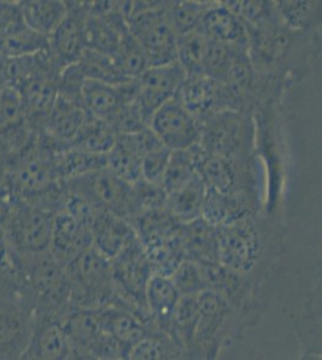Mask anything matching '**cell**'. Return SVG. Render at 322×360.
<instances>
[{
	"mask_svg": "<svg viewBox=\"0 0 322 360\" xmlns=\"http://www.w3.org/2000/svg\"><path fill=\"white\" fill-rule=\"evenodd\" d=\"M172 152L163 144L153 148L142 158V179L161 186Z\"/></svg>",
	"mask_w": 322,
	"mask_h": 360,
	"instance_id": "cell-42",
	"label": "cell"
},
{
	"mask_svg": "<svg viewBox=\"0 0 322 360\" xmlns=\"http://www.w3.org/2000/svg\"><path fill=\"white\" fill-rule=\"evenodd\" d=\"M66 269L73 288V309H100L117 300L111 261L94 246Z\"/></svg>",
	"mask_w": 322,
	"mask_h": 360,
	"instance_id": "cell-5",
	"label": "cell"
},
{
	"mask_svg": "<svg viewBox=\"0 0 322 360\" xmlns=\"http://www.w3.org/2000/svg\"><path fill=\"white\" fill-rule=\"evenodd\" d=\"M111 266L117 292L116 303L132 311V307H137L148 312L144 292L154 271L139 237L111 261Z\"/></svg>",
	"mask_w": 322,
	"mask_h": 360,
	"instance_id": "cell-8",
	"label": "cell"
},
{
	"mask_svg": "<svg viewBox=\"0 0 322 360\" xmlns=\"http://www.w3.org/2000/svg\"><path fill=\"white\" fill-rule=\"evenodd\" d=\"M68 13L49 37V53L58 69L74 65L87 49V8L85 1H66Z\"/></svg>",
	"mask_w": 322,
	"mask_h": 360,
	"instance_id": "cell-13",
	"label": "cell"
},
{
	"mask_svg": "<svg viewBox=\"0 0 322 360\" xmlns=\"http://www.w3.org/2000/svg\"><path fill=\"white\" fill-rule=\"evenodd\" d=\"M200 266L204 285L221 295L231 307H241L248 297L247 275L228 269L219 262H196Z\"/></svg>",
	"mask_w": 322,
	"mask_h": 360,
	"instance_id": "cell-27",
	"label": "cell"
},
{
	"mask_svg": "<svg viewBox=\"0 0 322 360\" xmlns=\"http://www.w3.org/2000/svg\"><path fill=\"white\" fill-rule=\"evenodd\" d=\"M197 176L195 168V158L192 147L187 150L172 152L166 172L163 176L161 188L168 193H173L177 188H182Z\"/></svg>",
	"mask_w": 322,
	"mask_h": 360,
	"instance_id": "cell-40",
	"label": "cell"
},
{
	"mask_svg": "<svg viewBox=\"0 0 322 360\" xmlns=\"http://www.w3.org/2000/svg\"><path fill=\"white\" fill-rule=\"evenodd\" d=\"M93 246L112 261L137 238L135 229L124 217L101 210L92 226Z\"/></svg>",
	"mask_w": 322,
	"mask_h": 360,
	"instance_id": "cell-24",
	"label": "cell"
},
{
	"mask_svg": "<svg viewBox=\"0 0 322 360\" xmlns=\"http://www.w3.org/2000/svg\"><path fill=\"white\" fill-rule=\"evenodd\" d=\"M71 193L100 210L110 212L130 222L135 217L134 185L120 179L107 167L66 183Z\"/></svg>",
	"mask_w": 322,
	"mask_h": 360,
	"instance_id": "cell-7",
	"label": "cell"
},
{
	"mask_svg": "<svg viewBox=\"0 0 322 360\" xmlns=\"http://www.w3.org/2000/svg\"><path fill=\"white\" fill-rule=\"evenodd\" d=\"M128 25L151 66L178 62V35L168 15V1H125Z\"/></svg>",
	"mask_w": 322,
	"mask_h": 360,
	"instance_id": "cell-3",
	"label": "cell"
},
{
	"mask_svg": "<svg viewBox=\"0 0 322 360\" xmlns=\"http://www.w3.org/2000/svg\"><path fill=\"white\" fill-rule=\"evenodd\" d=\"M23 21L20 1L0 0V40L10 29Z\"/></svg>",
	"mask_w": 322,
	"mask_h": 360,
	"instance_id": "cell-45",
	"label": "cell"
},
{
	"mask_svg": "<svg viewBox=\"0 0 322 360\" xmlns=\"http://www.w3.org/2000/svg\"><path fill=\"white\" fill-rule=\"evenodd\" d=\"M180 243L187 259L194 262H218L216 229L202 217L180 225Z\"/></svg>",
	"mask_w": 322,
	"mask_h": 360,
	"instance_id": "cell-28",
	"label": "cell"
},
{
	"mask_svg": "<svg viewBox=\"0 0 322 360\" xmlns=\"http://www.w3.org/2000/svg\"><path fill=\"white\" fill-rule=\"evenodd\" d=\"M151 129L128 135H119L113 147L106 154V167L129 184L142 179V158L153 148L160 146Z\"/></svg>",
	"mask_w": 322,
	"mask_h": 360,
	"instance_id": "cell-15",
	"label": "cell"
},
{
	"mask_svg": "<svg viewBox=\"0 0 322 360\" xmlns=\"http://www.w3.org/2000/svg\"><path fill=\"white\" fill-rule=\"evenodd\" d=\"M102 328L125 351L148 335L144 319L122 304L113 303L98 309Z\"/></svg>",
	"mask_w": 322,
	"mask_h": 360,
	"instance_id": "cell-25",
	"label": "cell"
},
{
	"mask_svg": "<svg viewBox=\"0 0 322 360\" xmlns=\"http://www.w3.org/2000/svg\"><path fill=\"white\" fill-rule=\"evenodd\" d=\"M321 329H322V315H321Z\"/></svg>",
	"mask_w": 322,
	"mask_h": 360,
	"instance_id": "cell-47",
	"label": "cell"
},
{
	"mask_svg": "<svg viewBox=\"0 0 322 360\" xmlns=\"http://www.w3.org/2000/svg\"><path fill=\"white\" fill-rule=\"evenodd\" d=\"M86 78L78 68V63L68 66L61 71L58 77V93L61 98H66L74 103H82V93L86 84Z\"/></svg>",
	"mask_w": 322,
	"mask_h": 360,
	"instance_id": "cell-43",
	"label": "cell"
},
{
	"mask_svg": "<svg viewBox=\"0 0 322 360\" xmlns=\"http://www.w3.org/2000/svg\"><path fill=\"white\" fill-rule=\"evenodd\" d=\"M4 360H25L22 356H17V358H8V359H4Z\"/></svg>",
	"mask_w": 322,
	"mask_h": 360,
	"instance_id": "cell-46",
	"label": "cell"
},
{
	"mask_svg": "<svg viewBox=\"0 0 322 360\" xmlns=\"http://www.w3.org/2000/svg\"><path fill=\"white\" fill-rule=\"evenodd\" d=\"M201 147L206 152L238 159L248 143V125L240 111L225 110L201 122Z\"/></svg>",
	"mask_w": 322,
	"mask_h": 360,
	"instance_id": "cell-12",
	"label": "cell"
},
{
	"mask_svg": "<svg viewBox=\"0 0 322 360\" xmlns=\"http://www.w3.org/2000/svg\"><path fill=\"white\" fill-rule=\"evenodd\" d=\"M78 65L87 81L109 84H120L128 81L119 72L114 64L113 58L93 49H86V52L82 54L81 59L78 60Z\"/></svg>",
	"mask_w": 322,
	"mask_h": 360,
	"instance_id": "cell-37",
	"label": "cell"
},
{
	"mask_svg": "<svg viewBox=\"0 0 322 360\" xmlns=\"http://www.w3.org/2000/svg\"><path fill=\"white\" fill-rule=\"evenodd\" d=\"M195 168L207 188L216 193L231 195L241 193L238 190V165L237 159L206 152L201 144L192 147Z\"/></svg>",
	"mask_w": 322,
	"mask_h": 360,
	"instance_id": "cell-21",
	"label": "cell"
},
{
	"mask_svg": "<svg viewBox=\"0 0 322 360\" xmlns=\"http://www.w3.org/2000/svg\"><path fill=\"white\" fill-rule=\"evenodd\" d=\"M49 37L37 33L20 21L0 40V57H30L49 51Z\"/></svg>",
	"mask_w": 322,
	"mask_h": 360,
	"instance_id": "cell-31",
	"label": "cell"
},
{
	"mask_svg": "<svg viewBox=\"0 0 322 360\" xmlns=\"http://www.w3.org/2000/svg\"><path fill=\"white\" fill-rule=\"evenodd\" d=\"M185 77L187 72L183 66L175 62L151 66L139 78V94L132 105L148 127L158 110L175 98Z\"/></svg>",
	"mask_w": 322,
	"mask_h": 360,
	"instance_id": "cell-10",
	"label": "cell"
},
{
	"mask_svg": "<svg viewBox=\"0 0 322 360\" xmlns=\"http://www.w3.org/2000/svg\"><path fill=\"white\" fill-rule=\"evenodd\" d=\"M209 39L199 29L178 37V63L187 75H204V64Z\"/></svg>",
	"mask_w": 322,
	"mask_h": 360,
	"instance_id": "cell-38",
	"label": "cell"
},
{
	"mask_svg": "<svg viewBox=\"0 0 322 360\" xmlns=\"http://www.w3.org/2000/svg\"><path fill=\"white\" fill-rule=\"evenodd\" d=\"M20 285V271L0 229V291Z\"/></svg>",
	"mask_w": 322,
	"mask_h": 360,
	"instance_id": "cell-44",
	"label": "cell"
},
{
	"mask_svg": "<svg viewBox=\"0 0 322 360\" xmlns=\"http://www.w3.org/2000/svg\"><path fill=\"white\" fill-rule=\"evenodd\" d=\"M149 129L171 152L187 150L201 142L200 120L175 98L158 110Z\"/></svg>",
	"mask_w": 322,
	"mask_h": 360,
	"instance_id": "cell-11",
	"label": "cell"
},
{
	"mask_svg": "<svg viewBox=\"0 0 322 360\" xmlns=\"http://www.w3.org/2000/svg\"><path fill=\"white\" fill-rule=\"evenodd\" d=\"M57 150L51 139L37 132L20 152L1 160L5 184L13 198L32 201L61 183L54 160Z\"/></svg>",
	"mask_w": 322,
	"mask_h": 360,
	"instance_id": "cell-1",
	"label": "cell"
},
{
	"mask_svg": "<svg viewBox=\"0 0 322 360\" xmlns=\"http://www.w3.org/2000/svg\"><path fill=\"white\" fill-rule=\"evenodd\" d=\"M206 195L207 186L196 176L182 188L166 195V209L180 225L195 221L202 215Z\"/></svg>",
	"mask_w": 322,
	"mask_h": 360,
	"instance_id": "cell-29",
	"label": "cell"
},
{
	"mask_svg": "<svg viewBox=\"0 0 322 360\" xmlns=\"http://www.w3.org/2000/svg\"><path fill=\"white\" fill-rule=\"evenodd\" d=\"M90 248H93L90 226L66 210L54 217V237L49 252L61 266L66 268Z\"/></svg>",
	"mask_w": 322,
	"mask_h": 360,
	"instance_id": "cell-20",
	"label": "cell"
},
{
	"mask_svg": "<svg viewBox=\"0 0 322 360\" xmlns=\"http://www.w3.org/2000/svg\"><path fill=\"white\" fill-rule=\"evenodd\" d=\"M54 217L29 202L13 198L0 227L13 257L20 259L49 252Z\"/></svg>",
	"mask_w": 322,
	"mask_h": 360,
	"instance_id": "cell-4",
	"label": "cell"
},
{
	"mask_svg": "<svg viewBox=\"0 0 322 360\" xmlns=\"http://www.w3.org/2000/svg\"><path fill=\"white\" fill-rule=\"evenodd\" d=\"M175 98L200 122L218 112L231 110L221 82L207 75H187Z\"/></svg>",
	"mask_w": 322,
	"mask_h": 360,
	"instance_id": "cell-17",
	"label": "cell"
},
{
	"mask_svg": "<svg viewBox=\"0 0 322 360\" xmlns=\"http://www.w3.org/2000/svg\"><path fill=\"white\" fill-rule=\"evenodd\" d=\"M213 1H168V15L178 37L199 28Z\"/></svg>",
	"mask_w": 322,
	"mask_h": 360,
	"instance_id": "cell-39",
	"label": "cell"
},
{
	"mask_svg": "<svg viewBox=\"0 0 322 360\" xmlns=\"http://www.w3.org/2000/svg\"><path fill=\"white\" fill-rule=\"evenodd\" d=\"M260 249V237L250 217L216 229V259L228 269L248 275Z\"/></svg>",
	"mask_w": 322,
	"mask_h": 360,
	"instance_id": "cell-9",
	"label": "cell"
},
{
	"mask_svg": "<svg viewBox=\"0 0 322 360\" xmlns=\"http://www.w3.org/2000/svg\"><path fill=\"white\" fill-rule=\"evenodd\" d=\"M37 316V307L22 283L0 291V360L22 356Z\"/></svg>",
	"mask_w": 322,
	"mask_h": 360,
	"instance_id": "cell-6",
	"label": "cell"
},
{
	"mask_svg": "<svg viewBox=\"0 0 322 360\" xmlns=\"http://www.w3.org/2000/svg\"><path fill=\"white\" fill-rule=\"evenodd\" d=\"M20 6L25 25L49 39L68 13L64 0H22Z\"/></svg>",
	"mask_w": 322,
	"mask_h": 360,
	"instance_id": "cell-30",
	"label": "cell"
},
{
	"mask_svg": "<svg viewBox=\"0 0 322 360\" xmlns=\"http://www.w3.org/2000/svg\"><path fill=\"white\" fill-rule=\"evenodd\" d=\"M180 298L182 295L168 276L153 274L148 281L144 292V302L148 314L155 323L159 324L161 332L168 334L172 316Z\"/></svg>",
	"mask_w": 322,
	"mask_h": 360,
	"instance_id": "cell-26",
	"label": "cell"
},
{
	"mask_svg": "<svg viewBox=\"0 0 322 360\" xmlns=\"http://www.w3.org/2000/svg\"><path fill=\"white\" fill-rule=\"evenodd\" d=\"M15 261L22 287L37 311L66 319L73 310V288L66 266L51 252Z\"/></svg>",
	"mask_w": 322,
	"mask_h": 360,
	"instance_id": "cell-2",
	"label": "cell"
},
{
	"mask_svg": "<svg viewBox=\"0 0 322 360\" xmlns=\"http://www.w3.org/2000/svg\"><path fill=\"white\" fill-rule=\"evenodd\" d=\"M71 342L64 319L37 312L33 332L22 358L25 360H68Z\"/></svg>",
	"mask_w": 322,
	"mask_h": 360,
	"instance_id": "cell-18",
	"label": "cell"
},
{
	"mask_svg": "<svg viewBox=\"0 0 322 360\" xmlns=\"http://www.w3.org/2000/svg\"><path fill=\"white\" fill-rule=\"evenodd\" d=\"M274 8L280 23L287 28L306 29L322 20V3L318 1H278Z\"/></svg>",
	"mask_w": 322,
	"mask_h": 360,
	"instance_id": "cell-36",
	"label": "cell"
},
{
	"mask_svg": "<svg viewBox=\"0 0 322 360\" xmlns=\"http://www.w3.org/2000/svg\"><path fill=\"white\" fill-rule=\"evenodd\" d=\"M170 278L172 283H175V288L178 290L182 297L200 295L201 292L207 290L201 274L200 266L190 259H184L180 266L173 271Z\"/></svg>",
	"mask_w": 322,
	"mask_h": 360,
	"instance_id": "cell-41",
	"label": "cell"
},
{
	"mask_svg": "<svg viewBox=\"0 0 322 360\" xmlns=\"http://www.w3.org/2000/svg\"><path fill=\"white\" fill-rule=\"evenodd\" d=\"M183 349L166 333H149L128 351L125 360H184Z\"/></svg>",
	"mask_w": 322,
	"mask_h": 360,
	"instance_id": "cell-34",
	"label": "cell"
},
{
	"mask_svg": "<svg viewBox=\"0 0 322 360\" xmlns=\"http://www.w3.org/2000/svg\"><path fill=\"white\" fill-rule=\"evenodd\" d=\"M197 29L212 41L221 42L248 52V27L224 3H214L204 15Z\"/></svg>",
	"mask_w": 322,
	"mask_h": 360,
	"instance_id": "cell-23",
	"label": "cell"
},
{
	"mask_svg": "<svg viewBox=\"0 0 322 360\" xmlns=\"http://www.w3.org/2000/svg\"><path fill=\"white\" fill-rule=\"evenodd\" d=\"M61 72L49 56L45 65L18 90L29 127L34 132L40 131L56 106L59 96L58 77Z\"/></svg>",
	"mask_w": 322,
	"mask_h": 360,
	"instance_id": "cell-14",
	"label": "cell"
},
{
	"mask_svg": "<svg viewBox=\"0 0 322 360\" xmlns=\"http://www.w3.org/2000/svg\"><path fill=\"white\" fill-rule=\"evenodd\" d=\"M233 315V307L216 292H201L199 295V315L194 338V353L209 356L216 351L219 340Z\"/></svg>",
	"mask_w": 322,
	"mask_h": 360,
	"instance_id": "cell-16",
	"label": "cell"
},
{
	"mask_svg": "<svg viewBox=\"0 0 322 360\" xmlns=\"http://www.w3.org/2000/svg\"><path fill=\"white\" fill-rule=\"evenodd\" d=\"M54 160L58 178L64 183L106 167V155H97L73 147L57 150Z\"/></svg>",
	"mask_w": 322,
	"mask_h": 360,
	"instance_id": "cell-32",
	"label": "cell"
},
{
	"mask_svg": "<svg viewBox=\"0 0 322 360\" xmlns=\"http://www.w3.org/2000/svg\"><path fill=\"white\" fill-rule=\"evenodd\" d=\"M118 136V132L116 131L110 122L89 115L85 127H82L81 131L70 147L97 155H106L111 148L113 147Z\"/></svg>",
	"mask_w": 322,
	"mask_h": 360,
	"instance_id": "cell-33",
	"label": "cell"
},
{
	"mask_svg": "<svg viewBox=\"0 0 322 360\" xmlns=\"http://www.w3.org/2000/svg\"><path fill=\"white\" fill-rule=\"evenodd\" d=\"M88 118L89 115L82 103L58 96L56 106L39 132L61 149L70 147Z\"/></svg>",
	"mask_w": 322,
	"mask_h": 360,
	"instance_id": "cell-22",
	"label": "cell"
},
{
	"mask_svg": "<svg viewBox=\"0 0 322 360\" xmlns=\"http://www.w3.org/2000/svg\"><path fill=\"white\" fill-rule=\"evenodd\" d=\"M112 58L119 72L128 81L141 77L149 68L147 56L130 32L124 37Z\"/></svg>",
	"mask_w": 322,
	"mask_h": 360,
	"instance_id": "cell-35",
	"label": "cell"
},
{
	"mask_svg": "<svg viewBox=\"0 0 322 360\" xmlns=\"http://www.w3.org/2000/svg\"><path fill=\"white\" fill-rule=\"evenodd\" d=\"M139 90V78L120 84L86 81L82 101L88 115L111 123L124 107L134 103Z\"/></svg>",
	"mask_w": 322,
	"mask_h": 360,
	"instance_id": "cell-19",
	"label": "cell"
}]
</instances>
